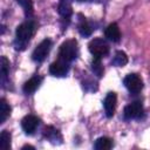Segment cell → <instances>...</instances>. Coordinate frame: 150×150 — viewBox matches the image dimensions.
I'll list each match as a JSON object with an SVG mask.
<instances>
[{
  "instance_id": "cell-23",
  "label": "cell",
  "mask_w": 150,
  "mask_h": 150,
  "mask_svg": "<svg viewBox=\"0 0 150 150\" xmlns=\"http://www.w3.org/2000/svg\"><path fill=\"white\" fill-rule=\"evenodd\" d=\"M76 1H79V2H83V1H88V0H76Z\"/></svg>"
},
{
  "instance_id": "cell-15",
  "label": "cell",
  "mask_w": 150,
  "mask_h": 150,
  "mask_svg": "<svg viewBox=\"0 0 150 150\" xmlns=\"http://www.w3.org/2000/svg\"><path fill=\"white\" fill-rule=\"evenodd\" d=\"M11 107L9 104L6 102V100L1 98L0 100V123H4L7 117L11 115Z\"/></svg>"
},
{
  "instance_id": "cell-7",
  "label": "cell",
  "mask_w": 150,
  "mask_h": 150,
  "mask_svg": "<svg viewBox=\"0 0 150 150\" xmlns=\"http://www.w3.org/2000/svg\"><path fill=\"white\" fill-rule=\"evenodd\" d=\"M68 70H69V66H68V62L59 59L57 61H54L50 66H49V73L53 75V76H56V77H63L68 74Z\"/></svg>"
},
{
  "instance_id": "cell-4",
  "label": "cell",
  "mask_w": 150,
  "mask_h": 150,
  "mask_svg": "<svg viewBox=\"0 0 150 150\" xmlns=\"http://www.w3.org/2000/svg\"><path fill=\"white\" fill-rule=\"evenodd\" d=\"M50 48H52V41L49 39H45L42 40L34 49L33 54H32V59L35 61V62H42L47 55L49 54L50 52Z\"/></svg>"
},
{
  "instance_id": "cell-21",
  "label": "cell",
  "mask_w": 150,
  "mask_h": 150,
  "mask_svg": "<svg viewBox=\"0 0 150 150\" xmlns=\"http://www.w3.org/2000/svg\"><path fill=\"white\" fill-rule=\"evenodd\" d=\"M8 68H9L8 60L5 56H2L1 57V77H2V80H5L7 77V75H8Z\"/></svg>"
},
{
  "instance_id": "cell-5",
  "label": "cell",
  "mask_w": 150,
  "mask_h": 150,
  "mask_svg": "<svg viewBox=\"0 0 150 150\" xmlns=\"http://www.w3.org/2000/svg\"><path fill=\"white\" fill-rule=\"evenodd\" d=\"M123 83L131 94H138L143 89V81L137 74H128L124 77Z\"/></svg>"
},
{
  "instance_id": "cell-20",
  "label": "cell",
  "mask_w": 150,
  "mask_h": 150,
  "mask_svg": "<svg viewBox=\"0 0 150 150\" xmlns=\"http://www.w3.org/2000/svg\"><path fill=\"white\" fill-rule=\"evenodd\" d=\"M79 32H80V34H81L82 36L87 38V36H90V35H91L93 28L89 26V23H88L86 20H83V21L79 25Z\"/></svg>"
},
{
  "instance_id": "cell-19",
  "label": "cell",
  "mask_w": 150,
  "mask_h": 150,
  "mask_svg": "<svg viewBox=\"0 0 150 150\" xmlns=\"http://www.w3.org/2000/svg\"><path fill=\"white\" fill-rule=\"evenodd\" d=\"M0 146L2 150H8L11 148V134L4 130L0 135Z\"/></svg>"
},
{
  "instance_id": "cell-17",
  "label": "cell",
  "mask_w": 150,
  "mask_h": 150,
  "mask_svg": "<svg viewBox=\"0 0 150 150\" xmlns=\"http://www.w3.org/2000/svg\"><path fill=\"white\" fill-rule=\"evenodd\" d=\"M16 2L22 7L25 15L26 16H32L34 13V8H33V0H16Z\"/></svg>"
},
{
  "instance_id": "cell-18",
  "label": "cell",
  "mask_w": 150,
  "mask_h": 150,
  "mask_svg": "<svg viewBox=\"0 0 150 150\" xmlns=\"http://www.w3.org/2000/svg\"><path fill=\"white\" fill-rule=\"evenodd\" d=\"M91 70L94 71V74L97 77H102V75L104 73V68H103V66L101 63V59L94 57V60L91 62Z\"/></svg>"
},
{
  "instance_id": "cell-13",
  "label": "cell",
  "mask_w": 150,
  "mask_h": 150,
  "mask_svg": "<svg viewBox=\"0 0 150 150\" xmlns=\"http://www.w3.org/2000/svg\"><path fill=\"white\" fill-rule=\"evenodd\" d=\"M111 63L114 66H116V67H123V66H125L128 63V56H127V54L124 52H122V50H117L115 53L114 57H112Z\"/></svg>"
},
{
  "instance_id": "cell-9",
  "label": "cell",
  "mask_w": 150,
  "mask_h": 150,
  "mask_svg": "<svg viewBox=\"0 0 150 150\" xmlns=\"http://www.w3.org/2000/svg\"><path fill=\"white\" fill-rule=\"evenodd\" d=\"M116 102H117V96L114 91H110L107 94L104 101H103V107H104V112L107 117H112L116 110Z\"/></svg>"
},
{
  "instance_id": "cell-8",
  "label": "cell",
  "mask_w": 150,
  "mask_h": 150,
  "mask_svg": "<svg viewBox=\"0 0 150 150\" xmlns=\"http://www.w3.org/2000/svg\"><path fill=\"white\" fill-rule=\"evenodd\" d=\"M39 124H40V120H39L35 115H27V116H25V117L22 118V121H21L22 130H23L27 135H32V134L36 130V128H38Z\"/></svg>"
},
{
  "instance_id": "cell-10",
  "label": "cell",
  "mask_w": 150,
  "mask_h": 150,
  "mask_svg": "<svg viewBox=\"0 0 150 150\" xmlns=\"http://www.w3.org/2000/svg\"><path fill=\"white\" fill-rule=\"evenodd\" d=\"M41 82H42V77L39 76V75H34L33 77H30L28 81L25 82V84H23V87H22L23 93L27 94V95L33 94V93L40 87Z\"/></svg>"
},
{
  "instance_id": "cell-6",
  "label": "cell",
  "mask_w": 150,
  "mask_h": 150,
  "mask_svg": "<svg viewBox=\"0 0 150 150\" xmlns=\"http://www.w3.org/2000/svg\"><path fill=\"white\" fill-rule=\"evenodd\" d=\"M143 114V104L139 101L131 102L124 108V117L127 120H134L139 118Z\"/></svg>"
},
{
  "instance_id": "cell-11",
  "label": "cell",
  "mask_w": 150,
  "mask_h": 150,
  "mask_svg": "<svg viewBox=\"0 0 150 150\" xmlns=\"http://www.w3.org/2000/svg\"><path fill=\"white\" fill-rule=\"evenodd\" d=\"M104 35L108 40L112 42H118L121 39V30L117 26V23H110L105 29H104Z\"/></svg>"
},
{
  "instance_id": "cell-22",
  "label": "cell",
  "mask_w": 150,
  "mask_h": 150,
  "mask_svg": "<svg viewBox=\"0 0 150 150\" xmlns=\"http://www.w3.org/2000/svg\"><path fill=\"white\" fill-rule=\"evenodd\" d=\"M26 149H32V150H34L35 148H34V146H32V145H23V146L21 148V150H26Z\"/></svg>"
},
{
  "instance_id": "cell-16",
  "label": "cell",
  "mask_w": 150,
  "mask_h": 150,
  "mask_svg": "<svg viewBox=\"0 0 150 150\" xmlns=\"http://www.w3.org/2000/svg\"><path fill=\"white\" fill-rule=\"evenodd\" d=\"M45 136L53 143H56V141H61V135L59 132V130L52 128V127H47L45 129Z\"/></svg>"
},
{
  "instance_id": "cell-1",
  "label": "cell",
  "mask_w": 150,
  "mask_h": 150,
  "mask_svg": "<svg viewBox=\"0 0 150 150\" xmlns=\"http://www.w3.org/2000/svg\"><path fill=\"white\" fill-rule=\"evenodd\" d=\"M36 30V23L34 21H26L18 26L15 30V48L25 49L32 36Z\"/></svg>"
},
{
  "instance_id": "cell-12",
  "label": "cell",
  "mask_w": 150,
  "mask_h": 150,
  "mask_svg": "<svg viewBox=\"0 0 150 150\" xmlns=\"http://www.w3.org/2000/svg\"><path fill=\"white\" fill-rule=\"evenodd\" d=\"M57 12L63 18H69L73 13V8H71V4L70 0H60L59 6H57Z\"/></svg>"
},
{
  "instance_id": "cell-2",
  "label": "cell",
  "mask_w": 150,
  "mask_h": 150,
  "mask_svg": "<svg viewBox=\"0 0 150 150\" xmlns=\"http://www.w3.org/2000/svg\"><path fill=\"white\" fill-rule=\"evenodd\" d=\"M77 56H79V45H77L76 40H74V39L67 40L60 46L59 59L69 63V62L76 60Z\"/></svg>"
},
{
  "instance_id": "cell-14",
  "label": "cell",
  "mask_w": 150,
  "mask_h": 150,
  "mask_svg": "<svg viewBox=\"0 0 150 150\" xmlns=\"http://www.w3.org/2000/svg\"><path fill=\"white\" fill-rule=\"evenodd\" d=\"M112 148V141L109 137H100L95 142V149L97 150H109Z\"/></svg>"
},
{
  "instance_id": "cell-3",
  "label": "cell",
  "mask_w": 150,
  "mask_h": 150,
  "mask_svg": "<svg viewBox=\"0 0 150 150\" xmlns=\"http://www.w3.org/2000/svg\"><path fill=\"white\" fill-rule=\"evenodd\" d=\"M88 48H89V52L91 53V55L97 59H102L109 54V45L107 43L105 40H103L101 38L93 39L89 42Z\"/></svg>"
}]
</instances>
